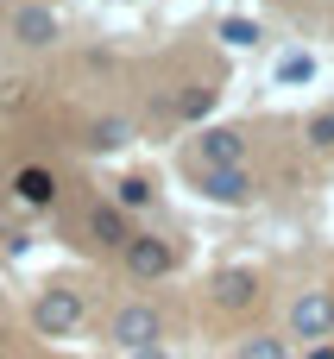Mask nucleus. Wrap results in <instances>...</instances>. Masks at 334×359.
Masks as SVG:
<instances>
[{
    "label": "nucleus",
    "mask_w": 334,
    "mask_h": 359,
    "mask_svg": "<svg viewBox=\"0 0 334 359\" xmlns=\"http://www.w3.org/2000/svg\"><path fill=\"white\" fill-rule=\"evenodd\" d=\"M32 328L44 334V341H63V334H76L82 328V290H44L38 303H32Z\"/></svg>",
    "instance_id": "f257e3e1"
},
{
    "label": "nucleus",
    "mask_w": 334,
    "mask_h": 359,
    "mask_svg": "<svg viewBox=\"0 0 334 359\" xmlns=\"http://www.w3.org/2000/svg\"><path fill=\"white\" fill-rule=\"evenodd\" d=\"M290 334L297 341H328L334 334V290H303L290 303Z\"/></svg>",
    "instance_id": "f03ea898"
},
{
    "label": "nucleus",
    "mask_w": 334,
    "mask_h": 359,
    "mask_svg": "<svg viewBox=\"0 0 334 359\" xmlns=\"http://www.w3.org/2000/svg\"><path fill=\"white\" fill-rule=\"evenodd\" d=\"M158 334H164V316L152 309V303H126L120 316H114V341L133 353V347H158Z\"/></svg>",
    "instance_id": "7ed1b4c3"
},
{
    "label": "nucleus",
    "mask_w": 334,
    "mask_h": 359,
    "mask_svg": "<svg viewBox=\"0 0 334 359\" xmlns=\"http://www.w3.org/2000/svg\"><path fill=\"white\" fill-rule=\"evenodd\" d=\"M120 252H126V271H133V278H164V271L177 265L171 240H158V233H133Z\"/></svg>",
    "instance_id": "20e7f679"
},
{
    "label": "nucleus",
    "mask_w": 334,
    "mask_h": 359,
    "mask_svg": "<svg viewBox=\"0 0 334 359\" xmlns=\"http://www.w3.org/2000/svg\"><path fill=\"white\" fill-rule=\"evenodd\" d=\"M202 196L208 202H253V177H246V164H208L202 170Z\"/></svg>",
    "instance_id": "39448f33"
},
{
    "label": "nucleus",
    "mask_w": 334,
    "mask_h": 359,
    "mask_svg": "<svg viewBox=\"0 0 334 359\" xmlns=\"http://www.w3.org/2000/svg\"><path fill=\"white\" fill-rule=\"evenodd\" d=\"M196 158H202V170H208V164H246V133L208 126V133L196 139Z\"/></svg>",
    "instance_id": "423d86ee"
},
{
    "label": "nucleus",
    "mask_w": 334,
    "mask_h": 359,
    "mask_svg": "<svg viewBox=\"0 0 334 359\" xmlns=\"http://www.w3.org/2000/svg\"><path fill=\"white\" fill-rule=\"evenodd\" d=\"M13 202H19V208H51V202H57V177H51L44 164L13 170Z\"/></svg>",
    "instance_id": "0eeeda50"
},
{
    "label": "nucleus",
    "mask_w": 334,
    "mask_h": 359,
    "mask_svg": "<svg viewBox=\"0 0 334 359\" xmlns=\"http://www.w3.org/2000/svg\"><path fill=\"white\" fill-rule=\"evenodd\" d=\"M88 233H95L101 246H126V240H133V221H126L120 202H95V208H88Z\"/></svg>",
    "instance_id": "6e6552de"
},
{
    "label": "nucleus",
    "mask_w": 334,
    "mask_h": 359,
    "mask_svg": "<svg viewBox=\"0 0 334 359\" xmlns=\"http://www.w3.org/2000/svg\"><path fill=\"white\" fill-rule=\"evenodd\" d=\"M215 303L221 309H253L259 303V278L253 271H221L215 278Z\"/></svg>",
    "instance_id": "1a4fd4ad"
},
{
    "label": "nucleus",
    "mask_w": 334,
    "mask_h": 359,
    "mask_svg": "<svg viewBox=\"0 0 334 359\" xmlns=\"http://www.w3.org/2000/svg\"><path fill=\"white\" fill-rule=\"evenodd\" d=\"M13 32H19L25 44H51V38H57V19H51L44 6H25V13L13 19Z\"/></svg>",
    "instance_id": "9d476101"
},
{
    "label": "nucleus",
    "mask_w": 334,
    "mask_h": 359,
    "mask_svg": "<svg viewBox=\"0 0 334 359\" xmlns=\"http://www.w3.org/2000/svg\"><path fill=\"white\" fill-rule=\"evenodd\" d=\"M126 139H133L126 120H95V126H88V145H95V151H120Z\"/></svg>",
    "instance_id": "9b49d317"
},
{
    "label": "nucleus",
    "mask_w": 334,
    "mask_h": 359,
    "mask_svg": "<svg viewBox=\"0 0 334 359\" xmlns=\"http://www.w3.org/2000/svg\"><path fill=\"white\" fill-rule=\"evenodd\" d=\"M114 202L133 215V208H152L158 196H152V183H145V177H120V183H114Z\"/></svg>",
    "instance_id": "f8f14e48"
},
{
    "label": "nucleus",
    "mask_w": 334,
    "mask_h": 359,
    "mask_svg": "<svg viewBox=\"0 0 334 359\" xmlns=\"http://www.w3.org/2000/svg\"><path fill=\"white\" fill-rule=\"evenodd\" d=\"M234 359H290V353H284L278 334H253V341H240V353H234Z\"/></svg>",
    "instance_id": "ddd939ff"
},
{
    "label": "nucleus",
    "mask_w": 334,
    "mask_h": 359,
    "mask_svg": "<svg viewBox=\"0 0 334 359\" xmlns=\"http://www.w3.org/2000/svg\"><path fill=\"white\" fill-rule=\"evenodd\" d=\"M221 38H227L234 50H253V44H259V25H253V19H221Z\"/></svg>",
    "instance_id": "4468645a"
},
{
    "label": "nucleus",
    "mask_w": 334,
    "mask_h": 359,
    "mask_svg": "<svg viewBox=\"0 0 334 359\" xmlns=\"http://www.w3.org/2000/svg\"><path fill=\"white\" fill-rule=\"evenodd\" d=\"M309 76H316V57H303V50H290L278 63V82H309Z\"/></svg>",
    "instance_id": "2eb2a0df"
},
{
    "label": "nucleus",
    "mask_w": 334,
    "mask_h": 359,
    "mask_svg": "<svg viewBox=\"0 0 334 359\" xmlns=\"http://www.w3.org/2000/svg\"><path fill=\"white\" fill-rule=\"evenodd\" d=\"M309 145H316V151H334V107L309 120Z\"/></svg>",
    "instance_id": "dca6fc26"
},
{
    "label": "nucleus",
    "mask_w": 334,
    "mask_h": 359,
    "mask_svg": "<svg viewBox=\"0 0 334 359\" xmlns=\"http://www.w3.org/2000/svg\"><path fill=\"white\" fill-rule=\"evenodd\" d=\"M133 359H164V353L158 347H133Z\"/></svg>",
    "instance_id": "f3484780"
}]
</instances>
